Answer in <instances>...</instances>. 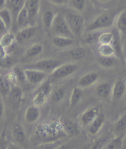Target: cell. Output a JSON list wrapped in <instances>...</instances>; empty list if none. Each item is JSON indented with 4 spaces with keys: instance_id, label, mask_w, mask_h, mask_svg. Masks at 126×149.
Masks as SVG:
<instances>
[{
    "instance_id": "obj_12",
    "label": "cell",
    "mask_w": 126,
    "mask_h": 149,
    "mask_svg": "<svg viewBox=\"0 0 126 149\" xmlns=\"http://www.w3.org/2000/svg\"><path fill=\"white\" fill-rule=\"evenodd\" d=\"M99 113L100 111L97 107H92L86 110L80 116V120L81 123L84 126H87L97 118Z\"/></svg>"
},
{
    "instance_id": "obj_38",
    "label": "cell",
    "mask_w": 126,
    "mask_h": 149,
    "mask_svg": "<svg viewBox=\"0 0 126 149\" xmlns=\"http://www.w3.org/2000/svg\"><path fill=\"white\" fill-rule=\"evenodd\" d=\"M99 35L97 31H88L84 35L83 41L87 45H93L98 41Z\"/></svg>"
},
{
    "instance_id": "obj_31",
    "label": "cell",
    "mask_w": 126,
    "mask_h": 149,
    "mask_svg": "<svg viewBox=\"0 0 126 149\" xmlns=\"http://www.w3.org/2000/svg\"><path fill=\"white\" fill-rule=\"evenodd\" d=\"M15 41V35L8 31L0 38V46L3 48H6L11 45Z\"/></svg>"
},
{
    "instance_id": "obj_5",
    "label": "cell",
    "mask_w": 126,
    "mask_h": 149,
    "mask_svg": "<svg viewBox=\"0 0 126 149\" xmlns=\"http://www.w3.org/2000/svg\"><path fill=\"white\" fill-rule=\"evenodd\" d=\"M62 63L60 61L52 59V58H45L36 61L35 62L29 63L25 65V68H31L35 70L44 72L45 73L52 72L55 69L59 67Z\"/></svg>"
},
{
    "instance_id": "obj_32",
    "label": "cell",
    "mask_w": 126,
    "mask_h": 149,
    "mask_svg": "<svg viewBox=\"0 0 126 149\" xmlns=\"http://www.w3.org/2000/svg\"><path fill=\"white\" fill-rule=\"evenodd\" d=\"M66 91L64 88L60 87L55 89L51 94V99L55 103H59L64 99Z\"/></svg>"
},
{
    "instance_id": "obj_48",
    "label": "cell",
    "mask_w": 126,
    "mask_h": 149,
    "mask_svg": "<svg viewBox=\"0 0 126 149\" xmlns=\"http://www.w3.org/2000/svg\"><path fill=\"white\" fill-rule=\"evenodd\" d=\"M50 1L55 4L56 5H61L64 4L67 0H50Z\"/></svg>"
},
{
    "instance_id": "obj_13",
    "label": "cell",
    "mask_w": 126,
    "mask_h": 149,
    "mask_svg": "<svg viewBox=\"0 0 126 149\" xmlns=\"http://www.w3.org/2000/svg\"><path fill=\"white\" fill-rule=\"evenodd\" d=\"M105 121V115L103 112L99 113L98 116L92 123L87 126L88 132L92 135H95L102 128Z\"/></svg>"
},
{
    "instance_id": "obj_51",
    "label": "cell",
    "mask_w": 126,
    "mask_h": 149,
    "mask_svg": "<svg viewBox=\"0 0 126 149\" xmlns=\"http://www.w3.org/2000/svg\"><path fill=\"white\" fill-rule=\"evenodd\" d=\"M98 1L99 2H102V3H104V2L108 1V0H98Z\"/></svg>"
},
{
    "instance_id": "obj_2",
    "label": "cell",
    "mask_w": 126,
    "mask_h": 149,
    "mask_svg": "<svg viewBox=\"0 0 126 149\" xmlns=\"http://www.w3.org/2000/svg\"><path fill=\"white\" fill-rule=\"evenodd\" d=\"M51 29L56 36H64L72 39L75 37L69 27L64 15L60 13H57L55 15Z\"/></svg>"
},
{
    "instance_id": "obj_3",
    "label": "cell",
    "mask_w": 126,
    "mask_h": 149,
    "mask_svg": "<svg viewBox=\"0 0 126 149\" xmlns=\"http://www.w3.org/2000/svg\"><path fill=\"white\" fill-rule=\"evenodd\" d=\"M69 27L74 36H80L83 30L85 19L81 15L68 13L64 15Z\"/></svg>"
},
{
    "instance_id": "obj_40",
    "label": "cell",
    "mask_w": 126,
    "mask_h": 149,
    "mask_svg": "<svg viewBox=\"0 0 126 149\" xmlns=\"http://www.w3.org/2000/svg\"><path fill=\"white\" fill-rule=\"evenodd\" d=\"M114 58L113 57H102L98 59V63L102 67L110 68L114 63Z\"/></svg>"
},
{
    "instance_id": "obj_16",
    "label": "cell",
    "mask_w": 126,
    "mask_h": 149,
    "mask_svg": "<svg viewBox=\"0 0 126 149\" xmlns=\"http://www.w3.org/2000/svg\"><path fill=\"white\" fill-rule=\"evenodd\" d=\"M62 131L65 136H75L78 131V127L75 121L72 120L66 119L61 122Z\"/></svg>"
},
{
    "instance_id": "obj_28",
    "label": "cell",
    "mask_w": 126,
    "mask_h": 149,
    "mask_svg": "<svg viewBox=\"0 0 126 149\" xmlns=\"http://www.w3.org/2000/svg\"><path fill=\"white\" fill-rule=\"evenodd\" d=\"M43 51V46L39 43H35L29 47L25 52V57L32 58L39 55Z\"/></svg>"
},
{
    "instance_id": "obj_49",
    "label": "cell",
    "mask_w": 126,
    "mask_h": 149,
    "mask_svg": "<svg viewBox=\"0 0 126 149\" xmlns=\"http://www.w3.org/2000/svg\"><path fill=\"white\" fill-rule=\"evenodd\" d=\"M55 149H71L70 145H68L67 143H62L60 146L57 147Z\"/></svg>"
},
{
    "instance_id": "obj_50",
    "label": "cell",
    "mask_w": 126,
    "mask_h": 149,
    "mask_svg": "<svg viewBox=\"0 0 126 149\" xmlns=\"http://www.w3.org/2000/svg\"><path fill=\"white\" fill-rule=\"evenodd\" d=\"M7 0H0V9H2L6 6Z\"/></svg>"
},
{
    "instance_id": "obj_39",
    "label": "cell",
    "mask_w": 126,
    "mask_h": 149,
    "mask_svg": "<svg viewBox=\"0 0 126 149\" xmlns=\"http://www.w3.org/2000/svg\"><path fill=\"white\" fill-rule=\"evenodd\" d=\"M10 86L7 83L4 79V77L0 75V94L4 98L8 96Z\"/></svg>"
},
{
    "instance_id": "obj_27",
    "label": "cell",
    "mask_w": 126,
    "mask_h": 149,
    "mask_svg": "<svg viewBox=\"0 0 126 149\" xmlns=\"http://www.w3.org/2000/svg\"><path fill=\"white\" fill-rule=\"evenodd\" d=\"M69 56L74 61H80L85 57L86 51L82 47H75L69 51Z\"/></svg>"
},
{
    "instance_id": "obj_18",
    "label": "cell",
    "mask_w": 126,
    "mask_h": 149,
    "mask_svg": "<svg viewBox=\"0 0 126 149\" xmlns=\"http://www.w3.org/2000/svg\"><path fill=\"white\" fill-rule=\"evenodd\" d=\"M126 86L125 83L122 79H118L114 83L112 87V96L115 100H119L121 99L125 94Z\"/></svg>"
},
{
    "instance_id": "obj_26",
    "label": "cell",
    "mask_w": 126,
    "mask_h": 149,
    "mask_svg": "<svg viewBox=\"0 0 126 149\" xmlns=\"http://www.w3.org/2000/svg\"><path fill=\"white\" fill-rule=\"evenodd\" d=\"M114 131L117 134L116 136L123 137V135L126 132V114L122 116L117 121L114 126Z\"/></svg>"
},
{
    "instance_id": "obj_37",
    "label": "cell",
    "mask_w": 126,
    "mask_h": 149,
    "mask_svg": "<svg viewBox=\"0 0 126 149\" xmlns=\"http://www.w3.org/2000/svg\"><path fill=\"white\" fill-rule=\"evenodd\" d=\"M113 38V33L107 31L99 35L98 41L100 45H111Z\"/></svg>"
},
{
    "instance_id": "obj_4",
    "label": "cell",
    "mask_w": 126,
    "mask_h": 149,
    "mask_svg": "<svg viewBox=\"0 0 126 149\" xmlns=\"http://www.w3.org/2000/svg\"><path fill=\"white\" fill-rule=\"evenodd\" d=\"M113 22L111 14L108 13H103L99 14L89 24L86 29V31H97L99 30L110 27L113 25Z\"/></svg>"
},
{
    "instance_id": "obj_10",
    "label": "cell",
    "mask_w": 126,
    "mask_h": 149,
    "mask_svg": "<svg viewBox=\"0 0 126 149\" xmlns=\"http://www.w3.org/2000/svg\"><path fill=\"white\" fill-rule=\"evenodd\" d=\"M36 32L35 26H28L21 30H19L18 33L15 35V41L21 45L32 38Z\"/></svg>"
},
{
    "instance_id": "obj_11",
    "label": "cell",
    "mask_w": 126,
    "mask_h": 149,
    "mask_svg": "<svg viewBox=\"0 0 126 149\" xmlns=\"http://www.w3.org/2000/svg\"><path fill=\"white\" fill-rule=\"evenodd\" d=\"M23 91L20 86L17 85H13L10 87L8 97L9 102L14 107H18L21 103L22 99Z\"/></svg>"
},
{
    "instance_id": "obj_41",
    "label": "cell",
    "mask_w": 126,
    "mask_h": 149,
    "mask_svg": "<svg viewBox=\"0 0 126 149\" xmlns=\"http://www.w3.org/2000/svg\"><path fill=\"white\" fill-rule=\"evenodd\" d=\"M15 76V78H16L17 81L19 83H24L26 81V78H25V73H24V70L21 68L19 67H15L13 69V72Z\"/></svg>"
},
{
    "instance_id": "obj_42",
    "label": "cell",
    "mask_w": 126,
    "mask_h": 149,
    "mask_svg": "<svg viewBox=\"0 0 126 149\" xmlns=\"http://www.w3.org/2000/svg\"><path fill=\"white\" fill-rule=\"evenodd\" d=\"M70 3L72 8L78 12H82L85 8V0H70Z\"/></svg>"
},
{
    "instance_id": "obj_7",
    "label": "cell",
    "mask_w": 126,
    "mask_h": 149,
    "mask_svg": "<svg viewBox=\"0 0 126 149\" xmlns=\"http://www.w3.org/2000/svg\"><path fill=\"white\" fill-rule=\"evenodd\" d=\"M78 69L76 63H63L57 67L51 74V76L54 79H61L69 77L75 73Z\"/></svg>"
},
{
    "instance_id": "obj_1",
    "label": "cell",
    "mask_w": 126,
    "mask_h": 149,
    "mask_svg": "<svg viewBox=\"0 0 126 149\" xmlns=\"http://www.w3.org/2000/svg\"><path fill=\"white\" fill-rule=\"evenodd\" d=\"M35 133L41 139H45V142L59 140L62 135L65 136L61 123L55 121L40 125L36 127Z\"/></svg>"
},
{
    "instance_id": "obj_6",
    "label": "cell",
    "mask_w": 126,
    "mask_h": 149,
    "mask_svg": "<svg viewBox=\"0 0 126 149\" xmlns=\"http://www.w3.org/2000/svg\"><path fill=\"white\" fill-rule=\"evenodd\" d=\"M51 86L50 80L45 81L41 86L38 88L34 95L32 102L33 105L40 107L45 105L50 94Z\"/></svg>"
},
{
    "instance_id": "obj_23",
    "label": "cell",
    "mask_w": 126,
    "mask_h": 149,
    "mask_svg": "<svg viewBox=\"0 0 126 149\" xmlns=\"http://www.w3.org/2000/svg\"><path fill=\"white\" fill-rule=\"evenodd\" d=\"M0 19L9 31L12 26L13 17L11 12L6 7L0 9Z\"/></svg>"
},
{
    "instance_id": "obj_20",
    "label": "cell",
    "mask_w": 126,
    "mask_h": 149,
    "mask_svg": "<svg viewBox=\"0 0 126 149\" xmlns=\"http://www.w3.org/2000/svg\"><path fill=\"white\" fill-rule=\"evenodd\" d=\"M24 4L25 0H7V8L11 12L14 20H15L20 9L24 6Z\"/></svg>"
},
{
    "instance_id": "obj_35",
    "label": "cell",
    "mask_w": 126,
    "mask_h": 149,
    "mask_svg": "<svg viewBox=\"0 0 126 149\" xmlns=\"http://www.w3.org/2000/svg\"><path fill=\"white\" fill-rule=\"evenodd\" d=\"M123 146V137L116 136L103 149H120Z\"/></svg>"
},
{
    "instance_id": "obj_24",
    "label": "cell",
    "mask_w": 126,
    "mask_h": 149,
    "mask_svg": "<svg viewBox=\"0 0 126 149\" xmlns=\"http://www.w3.org/2000/svg\"><path fill=\"white\" fill-rule=\"evenodd\" d=\"M113 139L111 134H104L98 137L92 146L91 149H103Z\"/></svg>"
},
{
    "instance_id": "obj_14",
    "label": "cell",
    "mask_w": 126,
    "mask_h": 149,
    "mask_svg": "<svg viewBox=\"0 0 126 149\" xmlns=\"http://www.w3.org/2000/svg\"><path fill=\"white\" fill-rule=\"evenodd\" d=\"M41 115L39 107L32 105L26 109L25 112V120L29 124H33L37 121Z\"/></svg>"
},
{
    "instance_id": "obj_43",
    "label": "cell",
    "mask_w": 126,
    "mask_h": 149,
    "mask_svg": "<svg viewBox=\"0 0 126 149\" xmlns=\"http://www.w3.org/2000/svg\"><path fill=\"white\" fill-rule=\"evenodd\" d=\"M13 60L10 56H4L0 59V67L3 68H9L13 65Z\"/></svg>"
},
{
    "instance_id": "obj_22",
    "label": "cell",
    "mask_w": 126,
    "mask_h": 149,
    "mask_svg": "<svg viewBox=\"0 0 126 149\" xmlns=\"http://www.w3.org/2000/svg\"><path fill=\"white\" fill-rule=\"evenodd\" d=\"M83 95L82 88L80 87H75L72 89L70 99H69V107L74 108L80 102Z\"/></svg>"
},
{
    "instance_id": "obj_15",
    "label": "cell",
    "mask_w": 126,
    "mask_h": 149,
    "mask_svg": "<svg viewBox=\"0 0 126 149\" xmlns=\"http://www.w3.org/2000/svg\"><path fill=\"white\" fill-rule=\"evenodd\" d=\"M99 78L98 74L96 72H90L84 74L78 81V86L81 88L92 86L96 83Z\"/></svg>"
},
{
    "instance_id": "obj_21",
    "label": "cell",
    "mask_w": 126,
    "mask_h": 149,
    "mask_svg": "<svg viewBox=\"0 0 126 149\" xmlns=\"http://www.w3.org/2000/svg\"><path fill=\"white\" fill-rule=\"evenodd\" d=\"M96 93L99 97L103 99L108 98L112 93L111 84L108 82L100 83L96 88Z\"/></svg>"
},
{
    "instance_id": "obj_45",
    "label": "cell",
    "mask_w": 126,
    "mask_h": 149,
    "mask_svg": "<svg viewBox=\"0 0 126 149\" xmlns=\"http://www.w3.org/2000/svg\"><path fill=\"white\" fill-rule=\"evenodd\" d=\"M4 111H5V107H4L3 97H2V95L0 94V121H1L3 118Z\"/></svg>"
},
{
    "instance_id": "obj_34",
    "label": "cell",
    "mask_w": 126,
    "mask_h": 149,
    "mask_svg": "<svg viewBox=\"0 0 126 149\" xmlns=\"http://www.w3.org/2000/svg\"><path fill=\"white\" fill-rule=\"evenodd\" d=\"M62 143V142L60 139L43 142V143H40V144L35 146L33 149H55Z\"/></svg>"
},
{
    "instance_id": "obj_29",
    "label": "cell",
    "mask_w": 126,
    "mask_h": 149,
    "mask_svg": "<svg viewBox=\"0 0 126 149\" xmlns=\"http://www.w3.org/2000/svg\"><path fill=\"white\" fill-rule=\"evenodd\" d=\"M116 28L119 33L126 34V10L121 12L116 20Z\"/></svg>"
},
{
    "instance_id": "obj_44",
    "label": "cell",
    "mask_w": 126,
    "mask_h": 149,
    "mask_svg": "<svg viewBox=\"0 0 126 149\" xmlns=\"http://www.w3.org/2000/svg\"><path fill=\"white\" fill-rule=\"evenodd\" d=\"M9 142L6 136V130L4 129L0 134V149H7Z\"/></svg>"
},
{
    "instance_id": "obj_8",
    "label": "cell",
    "mask_w": 126,
    "mask_h": 149,
    "mask_svg": "<svg viewBox=\"0 0 126 149\" xmlns=\"http://www.w3.org/2000/svg\"><path fill=\"white\" fill-rule=\"evenodd\" d=\"M26 81L32 85H37L45 81L48 73L31 68H24Z\"/></svg>"
},
{
    "instance_id": "obj_19",
    "label": "cell",
    "mask_w": 126,
    "mask_h": 149,
    "mask_svg": "<svg viewBox=\"0 0 126 149\" xmlns=\"http://www.w3.org/2000/svg\"><path fill=\"white\" fill-rule=\"evenodd\" d=\"M12 137L14 142L21 144L26 140V134L23 127L20 125H15L12 130Z\"/></svg>"
},
{
    "instance_id": "obj_25",
    "label": "cell",
    "mask_w": 126,
    "mask_h": 149,
    "mask_svg": "<svg viewBox=\"0 0 126 149\" xmlns=\"http://www.w3.org/2000/svg\"><path fill=\"white\" fill-rule=\"evenodd\" d=\"M52 42L56 47L60 48H64V47L71 46L74 43V40L72 38H67V37L56 36L52 39Z\"/></svg>"
},
{
    "instance_id": "obj_9",
    "label": "cell",
    "mask_w": 126,
    "mask_h": 149,
    "mask_svg": "<svg viewBox=\"0 0 126 149\" xmlns=\"http://www.w3.org/2000/svg\"><path fill=\"white\" fill-rule=\"evenodd\" d=\"M24 6L28 13L30 26H34L39 12L40 0H25Z\"/></svg>"
},
{
    "instance_id": "obj_17",
    "label": "cell",
    "mask_w": 126,
    "mask_h": 149,
    "mask_svg": "<svg viewBox=\"0 0 126 149\" xmlns=\"http://www.w3.org/2000/svg\"><path fill=\"white\" fill-rule=\"evenodd\" d=\"M15 24H16L19 30L23 29L30 26L29 15L27 9L24 6L19 12L15 20Z\"/></svg>"
},
{
    "instance_id": "obj_33",
    "label": "cell",
    "mask_w": 126,
    "mask_h": 149,
    "mask_svg": "<svg viewBox=\"0 0 126 149\" xmlns=\"http://www.w3.org/2000/svg\"><path fill=\"white\" fill-rule=\"evenodd\" d=\"M98 51L102 57H113L115 54L114 48L111 45H100Z\"/></svg>"
},
{
    "instance_id": "obj_47",
    "label": "cell",
    "mask_w": 126,
    "mask_h": 149,
    "mask_svg": "<svg viewBox=\"0 0 126 149\" xmlns=\"http://www.w3.org/2000/svg\"><path fill=\"white\" fill-rule=\"evenodd\" d=\"M9 31L7 29L5 26L4 24L2 22V20L0 19V36H2L4 33H6V32Z\"/></svg>"
},
{
    "instance_id": "obj_46",
    "label": "cell",
    "mask_w": 126,
    "mask_h": 149,
    "mask_svg": "<svg viewBox=\"0 0 126 149\" xmlns=\"http://www.w3.org/2000/svg\"><path fill=\"white\" fill-rule=\"evenodd\" d=\"M7 149H24V148L19 144H18V143L10 142H9Z\"/></svg>"
},
{
    "instance_id": "obj_36",
    "label": "cell",
    "mask_w": 126,
    "mask_h": 149,
    "mask_svg": "<svg viewBox=\"0 0 126 149\" xmlns=\"http://www.w3.org/2000/svg\"><path fill=\"white\" fill-rule=\"evenodd\" d=\"M54 17L55 14L51 10H46L43 13V17H42V20H43V24L46 29H51Z\"/></svg>"
},
{
    "instance_id": "obj_30",
    "label": "cell",
    "mask_w": 126,
    "mask_h": 149,
    "mask_svg": "<svg viewBox=\"0 0 126 149\" xmlns=\"http://www.w3.org/2000/svg\"><path fill=\"white\" fill-rule=\"evenodd\" d=\"M113 38L111 45L113 47L115 54H117L119 56H121L122 55V48L121 44H120V36L119 34V31H113Z\"/></svg>"
}]
</instances>
